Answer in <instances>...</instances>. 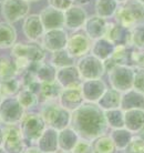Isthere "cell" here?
I'll use <instances>...</instances> for the list:
<instances>
[{
  "label": "cell",
  "instance_id": "1",
  "mask_svg": "<svg viewBox=\"0 0 144 153\" xmlns=\"http://www.w3.org/2000/svg\"><path fill=\"white\" fill-rule=\"evenodd\" d=\"M105 115L102 110L92 103L81 104L76 108L72 121L76 129L82 130L83 132H95L96 130H102L104 126Z\"/></svg>",
  "mask_w": 144,
  "mask_h": 153
},
{
  "label": "cell",
  "instance_id": "2",
  "mask_svg": "<svg viewBox=\"0 0 144 153\" xmlns=\"http://www.w3.org/2000/svg\"><path fill=\"white\" fill-rule=\"evenodd\" d=\"M113 18L115 22L129 30L144 25V4L137 0H129L119 6Z\"/></svg>",
  "mask_w": 144,
  "mask_h": 153
},
{
  "label": "cell",
  "instance_id": "3",
  "mask_svg": "<svg viewBox=\"0 0 144 153\" xmlns=\"http://www.w3.org/2000/svg\"><path fill=\"white\" fill-rule=\"evenodd\" d=\"M30 11V2L27 0H4L1 6V12L6 21L10 23L24 19Z\"/></svg>",
  "mask_w": 144,
  "mask_h": 153
},
{
  "label": "cell",
  "instance_id": "4",
  "mask_svg": "<svg viewBox=\"0 0 144 153\" xmlns=\"http://www.w3.org/2000/svg\"><path fill=\"white\" fill-rule=\"evenodd\" d=\"M110 80L118 91H129L133 87L134 70L126 65H115L110 71Z\"/></svg>",
  "mask_w": 144,
  "mask_h": 153
},
{
  "label": "cell",
  "instance_id": "5",
  "mask_svg": "<svg viewBox=\"0 0 144 153\" xmlns=\"http://www.w3.org/2000/svg\"><path fill=\"white\" fill-rule=\"evenodd\" d=\"M78 70L80 76L83 79L91 80V79H99L103 74L104 71V63L102 60L91 54V56H83L80 59L78 63Z\"/></svg>",
  "mask_w": 144,
  "mask_h": 153
},
{
  "label": "cell",
  "instance_id": "6",
  "mask_svg": "<svg viewBox=\"0 0 144 153\" xmlns=\"http://www.w3.org/2000/svg\"><path fill=\"white\" fill-rule=\"evenodd\" d=\"M92 40L85 32L76 31L68 38L65 49L73 58H81L91 51Z\"/></svg>",
  "mask_w": 144,
  "mask_h": 153
},
{
  "label": "cell",
  "instance_id": "7",
  "mask_svg": "<svg viewBox=\"0 0 144 153\" xmlns=\"http://www.w3.org/2000/svg\"><path fill=\"white\" fill-rule=\"evenodd\" d=\"M68 38V32L63 28L47 30L41 37L42 47L45 50H48L50 52H56L59 50L65 49Z\"/></svg>",
  "mask_w": 144,
  "mask_h": 153
},
{
  "label": "cell",
  "instance_id": "8",
  "mask_svg": "<svg viewBox=\"0 0 144 153\" xmlns=\"http://www.w3.org/2000/svg\"><path fill=\"white\" fill-rule=\"evenodd\" d=\"M87 10L79 4H72L65 11V27L69 30L79 31L87 22Z\"/></svg>",
  "mask_w": 144,
  "mask_h": 153
},
{
  "label": "cell",
  "instance_id": "9",
  "mask_svg": "<svg viewBox=\"0 0 144 153\" xmlns=\"http://www.w3.org/2000/svg\"><path fill=\"white\" fill-rule=\"evenodd\" d=\"M12 54L16 58H24L32 63L41 61L45 57V50L36 43H17L13 46Z\"/></svg>",
  "mask_w": 144,
  "mask_h": 153
},
{
  "label": "cell",
  "instance_id": "10",
  "mask_svg": "<svg viewBox=\"0 0 144 153\" xmlns=\"http://www.w3.org/2000/svg\"><path fill=\"white\" fill-rule=\"evenodd\" d=\"M39 16H40L41 22L46 31L65 27V11L58 10L56 8L49 6L42 9Z\"/></svg>",
  "mask_w": 144,
  "mask_h": 153
},
{
  "label": "cell",
  "instance_id": "11",
  "mask_svg": "<svg viewBox=\"0 0 144 153\" xmlns=\"http://www.w3.org/2000/svg\"><path fill=\"white\" fill-rule=\"evenodd\" d=\"M23 35L30 41H37L45 33V27L41 22L39 15H28L23 20L22 23Z\"/></svg>",
  "mask_w": 144,
  "mask_h": 153
},
{
  "label": "cell",
  "instance_id": "12",
  "mask_svg": "<svg viewBox=\"0 0 144 153\" xmlns=\"http://www.w3.org/2000/svg\"><path fill=\"white\" fill-rule=\"evenodd\" d=\"M106 27H108V19L102 18L98 15H94L88 17L83 29L88 37L93 41V40L104 37Z\"/></svg>",
  "mask_w": 144,
  "mask_h": 153
},
{
  "label": "cell",
  "instance_id": "13",
  "mask_svg": "<svg viewBox=\"0 0 144 153\" xmlns=\"http://www.w3.org/2000/svg\"><path fill=\"white\" fill-rule=\"evenodd\" d=\"M59 99H60L61 105L67 110L79 108L82 104V101L84 99L82 90H81V85L63 88L61 90Z\"/></svg>",
  "mask_w": 144,
  "mask_h": 153
},
{
  "label": "cell",
  "instance_id": "14",
  "mask_svg": "<svg viewBox=\"0 0 144 153\" xmlns=\"http://www.w3.org/2000/svg\"><path fill=\"white\" fill-rule=\"evenodd\" d=\"M129 29H125L118 22H108L104 38L117 45H129Z\"/></svg>",
  "mask_w": 144,
  "mask_h": 153
},
{
  "label": "cell",
  "instance_id": "15",
  "mask_svg": "<svg viewBox=\"0 0 144 153\" xmlns=\"http://www.w3.org/2000/svg\"><path fill=\"white\" fill-rule=\"evenodd\" d=\"M82 94L85 100H89L91 102L99 101V99L102 97V94L105 92L104 83L99 79H91L85 81L81 85Z\"/></svg>",
  "mask_w": 144,
  "mask_h": 153
},
{
  "label": "cell",
  "instance_id": "16",
  "mask_svg": "<svg viewBox=\"0 0 144 153\" xmlns=\"http://www.w3.org/2000/svg\"><path fill=\"white\" fill-rule=\"evenodd\" d=\"M80 73L79 70L71 67H65L60 68L57 72V80L58 83L60 84L62 88H69V87H78L81 85L80 83Z\"/></svg>",
  "mask_w": 144,
  "mask_h": 153
},
{
  "label": "cell",
  "instance_id": "17",
  "mask_svg": "<svg viewBox=\"0 0 144 153\" xmlns=\"http://www.w3.org/2000/svg\"><path fill=\"white\" fill-rule=\"evenodd\" d=\"M114 48H115V45L113 42L103 37V38L96 39V40L92 41L91 51L93 56L104 61L105 59H108L113 53Z\"/></svg>",
  "mask_w": 144,
  "mask_h": 153
},
{
  "label": "cell",
  "instance_id": "18",
  "mask_svg": "<svg viewBox=\"0 0 144 153\" xmlns=\"http://www.w3.org/2000/svg\"><path fill=\"white\" fill-rule=\"evenodd\" d=\"M21 112H22V105L20 104L18 100L10 99V98H6L4 100L2 110L0 111V114L4 120H8V121L18 120L21 117Z\"/></svg>",
  "mask_w": 144,
  "mask_h": 153
},
{
  "label": "cell",
  "instance_id": "19",
  "mask_svg": "<svg viewBox=\"0 0 144 153\" xmlns=\"http://www.w3.org/2000/svg\"><path fill=\"white\" fill-rule=\"evenodd\" d=\"M17 30L10 22H0V49H7L15 46Z\"/></svg>",
  "mask_w": 144,
  "mask_h": 153
},
{
  "label": "cell",
  "instance_id": "20",
  "mask_svg": "<svg viewBox=\"0 0 144 153\" xmlns=\"http://www.w3.org/2000/svg\"><path fill=\"white\" fill-rule=\"evenodd\" d=\"M124 124L131 131H140L144 126V110L131 109L124 114Z\"/></svg>",
  "mask_w": 144,
  "mask_h": 153
},
{
  "label": "cell",
  "instance_id": "21",
  "mask_svg": "<svg viewBox=\"0 0 144 153\" xmlns=\"http://www.w3.org/2000/svg\"><path fill=\"white\" fill-rule=\"evenodd\" d=\"M118 8L119 4L117 2V0H95V15L105 18V19H110L114 17Z\"/></svg>",
  "mask_w": 144,
  "mask_h": 153
},
{
  "label": "cell",
  "instance_id": "22",
  "mask_svg": "<svg viewBox=\"0 0 144 153\" xmlns=\"http://www.w3.org/2000/svg\"><path fill=\"white\" fill-rule=\"evenodd\" d=\"M121 105L126 109H143L144 107V94L140 93L137 91H128L124 97H122L121 99Z\"/></svg>",
  "mask_w": 144,
  "mask_h": 153
},
{
  "label": "cell",
  "instance_id": "23",
  "mask_svg": "<svg viewBox=\"0 0 144 153\" xmlns=\"http://www.w3.org/2000/svg\"><path fill=\"white\" fill-rule=\"evenodd\" d=\"M121 99L122 97L118 90L117 91L109 90V91L104 92L102 97L99 99V104L105 109L112 110V109H117L121 105Z\"/></svg>",
  "mask_w": 144,
  "mask_h": 153
},
{
  "label": "cell",
  "instance_id": "24",
  "mask_svg": "<svg viewBox=\"0 0 144 153\" xmlns=\"http://www.w3.org/2000/svg\"><path fill=\"white\" fill-rule=\"evenodd\" d=\"M52 65L54 68H65V67H71L74 63V58L69 53L67 49H62L59 51L53 52L52 56Z\"/></svg>",
  "mask_w": 144,
  "mask_h": 153
},
{
  "label": "cell",
  "instance_id": "25",
  "mask_svg": "<svg viewBox=\"0 0 144 153\" xmlns=\"http://www.w3.org/2000/svg\"><path fill=\"white\" fill-rule=\"evenodd\" d=\"M129 45L134 47L137 50L144 49V25L134 27L130 30Z\"/></svg>",
  "mask_w": 144,
  "mask_h": 153
},
{
  "label": "cell",
  "instance_id": "26",
  "mask_svg": "<svg viewBox=\"0 0 144 153\" xmlns=\"http://www.w3.org/2000/svg\"><path fill=\"white\" fill-rule=\"evenodd\" d=\"M18 87H19V84L13 78L1 80L0 82V98H2V99L9 98L11 94L17 92Z\"/></svg>",
  "mask_w": 144,
  "mask_h": 153
},
{
  "label": "cell",
  "instance_id": "27",
  "mask_svg": "<svg viewBox=\"0 0 144 153\" xmlns=\"http://www.w3.org/2000/svg\"><path fill=\"white\" fill-rule=\"evenodd\" d=\"M16 73H17V70H16L15 63L10 62L7 59H4L0 61V79L1 80L13 78Z\"/></svg>",
  "mask_w": 144,
  "mask_h": 153
},
{
  "label": "cell",
  "instance_id": "28",
  "mask_svg": "<svg viewBox=\"0 0 144 153\" xmlns=\"http://www.w3.org/2000/svg\"><path fill=\"white\" fill-rule=\"evenodd\" d=\"M18 101H19L20 104L23 108H30L36 103L37 97H36V94L31 91L30 89H27V90H23V91H21L19 93Z\"/></svg>",
  "mask_w": 144,
  "mask_h": 153
},
{
  "label": "cell",
  "instance_id": "29",
  "mask_svg": "<svg viewBox=\"0 0 144 153\" xmlns=\"http://www.w3.org/2000/svg\"><path fill=\"white\" fill-rule=\"evenodd\" d=\"M133 88L135 91L144 94V68H137V70H134Z\"/></svg>",
  "mask_w": 144,
  "mask_h": 153
},
{
  "label": "cell",
  "instance_id": "30",
  "mask_svg": "<svg viewBox=\"0 0 144 153\" xmlns=\"http://www.w3.org/2000/svg\"><path fill=\"white\" fill-rule=\"evenodd\" d=\"M74 2V0H48L50 7L56 8L61 11H65L69 7H71Z\"/></svg>",
  "mask_w": 144,
  "mask_h": 153
},
{
  "label": "cell",
  "instance_id": "31",
  "mask_svg": "<svg viewBox=\"0 0 144 153\" xmlns=\"http://www.w3.org/2000/svg\"><path fill=\"white\" fill-rule=\"evenodd\" d=\"M131 60L137 68H144V49L131 52Z\"/></svg>",
  "mask_w": 144,
  "mask_h": 153
},
{
  "label": "cell",
  "instance_id": "32",
  "mask_svg": "<svg viewBox=\"0 0 144 153\" xmlns=\"http://www.w3.org/2000/svg\"><path fill=\"white\" fill-rule=\"evenodd\" d=\"M74 1H78V2H80V4H87V2L91 1V0H74Z\"/></svg>",
  "mask_w": 144,
  "mask_h": 153
},
{
  "label": "cell",
  "instance_id": "33",
  "mask_svg": "<svg viewBox=\"0 0 144 153\" xmlns=\"http://www.w3.org/2000/svg\"><path fill=\"white\" fill-rule=\"evenodd\" d=\"M126 1H129V0H117V2L118 4H124V2H126Z\"/></svg>",
  "mask_w": 144,
  "mask_h": 153
},
{
  "label": "cell",
  "instance_id": "34",
  "mask_svg": "<svg viewBox=\"0 0 144 153\" xmlns=\"http://www.w3.org/2000/svg\"><path fill=\"white\" fill-rule=\"evenodd\" d=\"M137 1H139V2H141V4H144V0H137Z\"/></svg>",
  "mask_w": 144,
  "mask_h": 153
},
{
  "label": "cell",
  "instance_id": "35",
  "mask_svg": "<svg viewBox=\"0 0 144 153\" xmlns=\"http://www.w3.org/2000/svg\"><path fill=\"white\" fill-rule=\"evenodd\" d=\"M27 1H29V2H31V1H38V0H27Z\"/></svg>",
  "mask_w": 144,
  "mask_h": 153
},
{
  "label": "cell",
  "instance_id": "36",
  "mask_svg": "<svg viewBox=\"0 0 144 153\" xmlns=\"http://www.w3.org/2000/svg\"><path fill=\"white\" fill-rule=\"evenodd\" d=\"M4 0H0V4H2V2H4Z\"/></svg>",
  "mask_w": 144,
  "mask_h": 153
}]
</instances>
